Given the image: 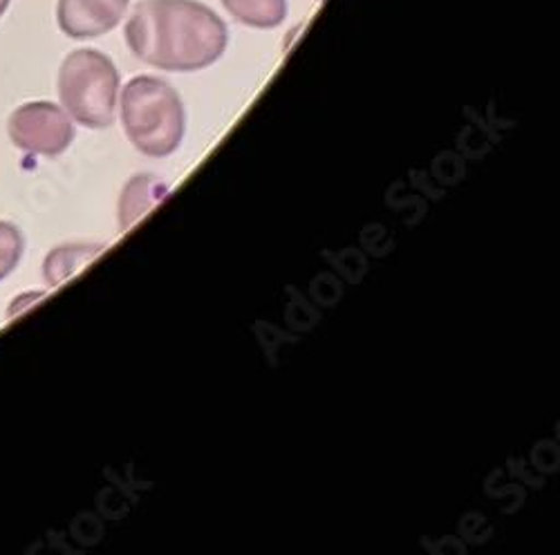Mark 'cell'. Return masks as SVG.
Returning <instances> with one entry per match:
<instances>
[{
    "mask_svg": "<svg viewBox=\"0 0 560 555\" xmlns=\"http://www.w3.org/2000/svg\"><path fill=\"white\" fill-rule=\"evenodd\" d=\"M238 23L256 29H273L288 19V0H222Z\"/></svg>",
    "mask_w": 560,
    "mask_h": 555,
    "instance_id": "8",
    "label": "cell"
},
{
    "mask_svg": "<svg viewBox=\"0 0 560 555\" xmlns=\"http://www.w3.org/2000/svg\"><path fill=\"white\" fill-rule=\"evenodd\" d=\"M166 193H168V187L155 175L132 177L124 187L121 200H119V231L121 234L124 231H128L139 217H144V213H149L155 204H160Z\"/></svg>",
    "mask_w": 560,
    "mask_h": 555,
    "instance_id": "6",
    "label": "cell"
},
{
    "mask_svg": "<svg viewBox=\"0 0 560 555\" xmlns=\"http://www.w3.org/2000/svg\"><path fill=\"white\" fill-rule=\"evenodd\" d=\"M121 126L130 144L147 157L173 155L184 137L186 113L173 85L142 74L121 90Z\"/></svg>",
    "mask_w": 560,
    "mask_h": 555,
    "instance_id": "2",
    "label": "cell"
},
{
    "mask_svg": "<svg viewBox=\"0 0 560 555\" xmlns=\"http://www.w3.org/2000/svg\"><path fill=\"white\" fill-rule=\"evenodd\" d=\"M45 294H48V292H25V294L16 296V298L10 303L8 318H14V316L23 314V311H25V309H30L32 305H36L40 298H45Z\"/></svg>",
    "mask_w": 560,
    "mask_h": 555,
    "instance_id": "10",
    "label": "cell"
},
{
    "mask_svg": "<svg viewBox=\"0 0 560 555\" xmlns=\"http://www.w3.org/2000/svg\"><path fill=\"white\" fill-rule=\"evenodd\" d=\"M130 52L164 72H198L226 50L224 21L200 0H139L126 29Z\"/></svg>",
    "mask_w": 560,
    "mask_h": 555,
    "instance_id": "1",
    "label": "cell"
},
{
    "mask_svg": "<svg viewBox=\"0 0 560 555\" xmlns=\"http://www.w3.org/2000/svg\"><path fill=\"white\" fill-rule=\"evenodd\" d=\"M119 83V72L110 57L92 48L74 50L59 70L61 108L85 128H110L117 117Z\"/></svg>",
    "mask_w": 560,
    "mask_h": 555,
    "instance_id": "3",
    "label": "cell"
},
{
    "mask_svg": "<svg viewBox=\"0 0 560 555\" xmlns=\"http://www.w3.org/2000/svg\"><path fill=\"white\" fill-rule=\"evenodd\" d=\"M106 249V245H92V243H72V245H63L57 247L48 253L43 262V278L48 283L50 290L59 287L61 283H66L70 275H74L81 267H85L88 262L95 260L102 251Z\"/></svg>",
    "mask_w": 560,
    "mask_h": 555,
    "instance_id": "7",
    "label": "cell"
},
{
    "mask_svg": "<svg viewBox=\"0 0 560 555\" xmlns=\"http://www.w3.org/2000/svg\"><path fill=\"white\" fill-rule=\"evenodd\" d=\"M10 3H12V0H0V19H3V14L8 12Z\"/></svg>",
    "mask_w": 560,
    "mask_h": 555,
    "instance_id": "11",
    "label": "cell"
},
{
    "mask_svg": "<svg viewBox=\"0 0 560 555\" xmlns=\"http://www.w3.org/2000/svg\"><path fill=\"white\" fill-rule=\"evenodd\" d=\"M12 144L27 155L57 157L74 142L70 115L52 102H30L19 106L8 121Z\"/></svg>",
    "mask_w": 560,
    "mask_h": 555,
    "instance_id": "4",
    "label": "cell"
},
{
    "mask_svg": "<svg viewBox=\"0 0 560 555\" xmlns=\"http://www.w3.org/2000/svg\"><path fill=\"white\" fill-rule=\"evenodd\" d=\"M128 5L130 0H59L57 21L66 36L90 40L113 32Z\"/></svg>",
    "mask_w": 560,
    "mask_h": 555,
    "instance_id": "5",
    "label": "cell"
},
{
    "mask_svg": "<svg viewBox=\"0 0 560 555\" xmlns=\"http://www.w3.org/2000/svg\"><path fill=\"white\" fill-rule=\"evenodd\" d=\"M23 253H25L23 231L8 220H0V283H3L5 278L19 267Z\"/></svg>",
    "mask_w": 560,
    "mask_h": 555,
    "instance_id": "9",
    "label": "cell"
}]
</instances>
